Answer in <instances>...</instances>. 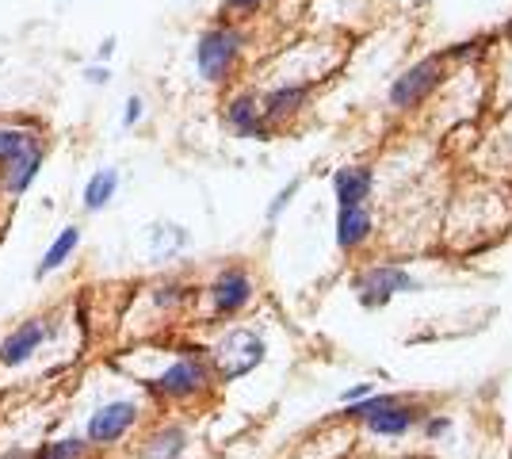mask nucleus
<instances>
[{
	"instance_id": "24",
	"label": "nucleus",
	"mask_w": 512,
	"mask_h": 459,
	"mask_svg": "<svg viewBox=\"0 0 512 459\" xmlns=\"http://www.w3.org/2000/svg\"><path fill=\"white\" fill-rule=\"evenodd\" d=\"M478 54H482V43H478V39H470V43H455L451 46V50H444V58H448V66L451 62H474V58H478Z\"/></svg>"
},
{
	"instance_id": "18",
	"label": "nucleus",
	"mask_w": 512,
	"mask_h": 459,
	"mask_svg": "<svg viewBox=\"0 0 512 459\" xmlns=\"http://www.w3.org/2000/svg\"><path fill=\"white\" fill-rule=\"evenodd\" d=\"M39 138H43V131H35L27 123H0V169L8 161H16L23 150H31Z\"/></svg>"
},
{
	"instance_id": "27",
	"label": "nucleus",
	"mask_w": 512,
	"mask_h": 459,
	"mask_svg": "<svg viewBox=\"0 0 512 459\" xmlns=\"http://www.w3.org/2000/svg\"><path fill=\"white\" fill-rule=\"evenodd\" d=\"M85 77L92 81V85H107V81H111V69H107V66H88Z\"/></svg>"
},
{
	"instance_id": "19",
	"label": "nucleus",
	"mask_w": 512,
	"mask_h": 459,
	"mask_svg": "<svg viewBox=\"0 0 512 459\" xmlns=\"http://www.w3.org/2000/svg\"><path fill=\"white\" fill-rule=\"evenodd\" d=\"M188 299H192V287L184 284V280H161V284L150 287V303L157 306V310H165V314L188 306Z\"/></svg>"
},
{
	"instance_id": "15",
	"label": "nucleus",
	"mask_w": 512,
	"mask_h": 459,
	"mask_svg": "<svg viewBox=\"0 0 512 459\" xmlns=\"http://www.w3.org/2000/svg\"><path fill=\"white\" fill-rule=\"evenodd\" d=\"M375 192V173L367 165H344L333 173V196L337 207H360Z\"/></svg>"
},
{
	"instance_id": "29",
	"label": "nucleus",
	"mask_w": 512,
	"mask_h": 459,
	"mask_svg": "<svg viewBox=\"0 0 512 459\" xmlns=\"http://www.w3.org/2000/svg\"><path fill=\"white\" fill-rule=\"evenodd\" d=\"M505 35H509V39H512V20H509V27H505Z\"/></svg>"
},
{
	"instance_id": "28",
	"label": "nucleus",
	"mask_w": 512,
	"mask_h": 459,
	"mask_svg": "<svg viewBox=\"0 0 512 459\" xmlns=\"http://www.w3.org/2000/svg\"><path fill=\"white\" fill-rule=\"evenodd\" d=\"M111 54H115V35H107L104 43H100V50H96V58H100V66H107V62H111Z\"/></svg>"
},
{
	"instance_id": "7",
	"label": "nucleus",
	"mask_w": 512,
	"mask_h": 459,
	"mask_svg": "<svg viewBox=\"0 0 512 459\" xmlns=\"http://www.w3.org/2000/svg\"><path fill=\"white\" fill-rule=\"evenodd\" d=\"M352 291H356L360 306L379 310V306H386L394 295H413V291H421V280L409 276L402 264H367V268L356 272Z\"/></svg>"
},
{
	"instance_id": "11",
	"label": "nucleus",
	"mask_w": 512,
	"mask_h": 459,
	"mask_svg": "<svg viewBox=\"0 0 512 459\" xmlns=\"http://www.w3.org/2000/svg\"><path fill=\"white\" fill-rule=\"evenodd\" d=\"M428 410L421 406V402H409V398H398L394 406H386V410H379L375 417H367L363 425L375 433V437H406V433H413L417 425H421V417H425Z\"/></svg>"
},
{
	"instance_id": "21",
	"label": "nucleus",
	"mask_w": 512,
	"mask_h": 459,
	"mask_svg": "<svg viewBox=\"0 0 512 459\" xmlns=\"http://www.w3.org/2000/svg\"><path fill=\"white\" fill-rule=\"evenodd\" d=\"M299 188H302V176H295V180H287V184L279 188L276 199H272V203H268V211H264V219H268V226H276L279 215H283V211L291 207V199L299 196Z\"/></svg>"
},
{
	"instance_id": "22",
	"label": "nucleus",
	"mask_w": 512,
	"mask_h": 459,
	"mask_svg": "<svg viewBox=\"0 0 512 459\" xmlns=\"http://www.w3.org/2000/svg\"><path fill=\"white\" fill-rule=\"evenodd\" d=\"M417 429H421L428 440H444L451 433V414H425Z\"/></svg>"
},
{
	"instance_id": "13",
	"label": "nucleus",
	"mask_w": 512,
	"mask_h": 459,
	"mask_svg": "<svg viewBox=\"0 0 512 459\" xmlns=\"http://www.w3.org/2000/svg\"><path fill=\"white\" fill-rule=\"evenodd\" d=\"M188 452V429L180 421H161L153 425L150 433L138 444V456L142 459H180Z\"/></svg>"
},
{
	"instance_id": "9",
	"label": "nucleus",
	"mask_w": 512,
	"mask_h": 459,
	"mask_svg": "<svg viewBox=\"0 0 512 459\" xmlns=\"http://www.w3.org/2000/svg\"><path fill=\"white\" fill-rule=\"evenodd\" d=\"M222 123L237 134V138H249V142H268L276 127L264 119V111H260V96L249 92V88H241L234 92L226 104H222Z\"/></svg>"
},
{
	"instance_id": "5",
	"label": "nucleus",
	"mask_w": 512,
	"mask_h": 459,
	"mask_svg": "<svg viewBox=\"0 0 512 459\" xmlns=\"http://www.w3.org/2000/svg\"><path fill=\"white\" fill-rule=\"evenodd\" d=\"M207 356H211L214 364V375L222 383H234V379H241V375H249L253 368L264 364L268 345H264V337L256 329H226L222 341Z\"/></svg>"
},
{
	"instance_id": "26",
	"label": "nucleus",
	"mask_w": 512,
	"mask_h": 459,
	"mask_svg": "<svg viewBox=\"0 0 512 459\" xmlns=\"http://www.w3.org/2000/svg\"><path fill=\"white\" fill-rule=\"evenodd\" d=\"M371 391H375L371 383H356V387H348V391H341V406H348V402H360V398H367Z\"/></svg>"
},
{
	"instance_id": "4",
	"label": "nucleus",
	"mask_w": 512,
	"mask_h": 459,
	"mask_svg": "<svg viewBox=\"0 0 512 459\" xmlns=\"http://www.w3.org/2000/svg\"><path fill=\"white\" fill-rule=\"evenodd\" d=\"M444 81H448V58L444 54H428V58L413 62V66L402 69L394 77V85L386 92V104H390V111H398V115L417 111Z\"/></svg>"
},
{
	"instance_id": "8",
	"label": "nucleus",
	"mask_w": 512,
	"mask_h": 459,
	"mask_svg": "<svg viewBox=\"0 0 512 459\" xmlns=\"http://www.w3.org/2000/svg\"><path fill=\"white\" fill-rule=\"evenodd\" d=\"M256 299V280L245 264H226L211 284H207V303L211 318H237L245 314Z\"/></svg>"
},
{
	"instance_id": "20",
	"label": "nucleus",
	"mask_w": 512,
	"mask_h": 459,
	"mask_svg": "<svg viewBox=\"0 0 512 459\" xmlns=\"http://www.w3.org/2000/svg\"><path fill=\"white\" fill-rule=\"evenodd\" d=\"M402 394H367V398H360V402H348L344 406V417H352V421H367V417H375L379 410H386V406H394Z\"/></svg>"
},
{
	"instance_id": "2",
	"label": "nucleus",
	"mask_w": 512,
	"mask_h": 459,
	"mask_svg": "<svg viewBox=\"0 0 512 459\" xmlns=\"http://www.w3.org/2000/svg\"><path fill=\"white\" fill-rule=\"evenodd\" d=\"M249 46V35L237 27V23L222 20L207 27L199 39H195V69L207 85H226L237 73V62Z\"/></svg>"
},
{
	"instance_id": "14",
	"label": "nucleus",
	"mask_w": 512,
	"mask_h": 459,
	"mask_svg": "<svg viewBox=\"0 0 512 459\" xmlns=\"http://www.w3.org/2000/svg\"><path fill=\"white\" fill-rule=\"evenodd\" d=\"M371 238H375V215H371L367 203H360V207H337V245H341L344 253H356Z\"/></svg>"
},
{
	"instance_id": "3",
	"label": "nucleus",
	"mask_w": 512,
	"mask_h": 459,
	"mask_svg": "<svg viewBox=\"0 0 512 459\" xmlns=\"http://www.w3.org/2000/svg\"><path fill=\"white\" fill-rule=\"evenodd\" d=\"M142 417H146V402L142 398H104V402H96L85 417V440L96 448V452H107V448H115V444H123V440L142 425Z\"/></svg>"
},
{
	"instance_id": "10",
	"label": "nucleus",
	"mask_w": 512,
	"mask_h": 459,
	"mask_svg": "<svg viewBox=\"0 0 512 459\" xmlns=\"http://www.w3.org/2000/svg\"><path fill=\"white\" fill-rule=\"evenodd\" d=\"M46 153H50V146H46V138H39L31 150H23L16 161H8V165L0 169V192H4L8 199L27 196V192H31V184H35L39 173H43Z\"/></svg>"
},
{
	"instance_id": "17",
	"label": "nucleus",
	"mask_w": 512,
	"mask_h": 459,
	"mask_svg": "<svg viewBox=\"0 0 512 459\" xmlns=\"http://www.w3.org/2000/svg\"><path fill=\"white\" fill-rule=\"evenodd\" d=\"M119 196V169H96L88 176L85 192H81V207L88 215H100L111 207V199Z\"/></svg>"
},
{
	"instance_id": "1",
	"label": "nucleus",
	"mask_w": 512,
	"mask_h": 459,
	"mask_svg": "<svg viewBox=\"0 0 512 459\" xmlns=\"http://www.w3.org/2000/svg\"><path fill=\"white\" fill-rule=\"evenodd\" d=\"M214 383H218V375H214V364H211V356H207V349L172 352L157 372L142 375V387H146L153 398H161V402H180V406L207 398V394L214 391Z\"/></svg>"
},
{
	"instance_id": "23",
	"label": "nucleus",
	"mask_w": 512,
	"mask_h": 459,
	"mask_svg": "<svg viewBox=\"0 0 512 459\" xmlns=\"http://www.w3.org/2000/svg\"><path fill=\"white\" fill-rule=\"evenodd\" d=\"M142 119H146V100L134 92V96L127 100V108H123V127H127V131H134Z\"/></svg>"
},
{
	"instance_id": "16",
	"label": "nucleus",
	"mask_w": 512,
	"mask_h": 459,
	"mask_svg": "<svg viewBox=\"0 0 512 459\" xmlns=\"http://www.w3.org/2000/svg\"><path fill=\"white\" fill-rule=\"evenodd\" d=\"M81 249V226H65L58 238L46 245L43 261L35 264V280H46V276H54V272H62L65 264L73 261V253Z\"/></svg>"
},
{
	"instance_id": "12",
	"label": "nucleus",
	"mask_w": 512,
	"mask_h": 459,
	"mask_svg": "<svg viewBox=\"0 0 512 459\" xmlns=\"http://www.w3.org/2000/svg\"><path fill=\"white\" fill-rule=\"evenodd\" d=\"M306 104H310V85H302V81H283V85H276L272 92L260 96V111H264V119L272 127L295 119Z\"/></svg>"
},
{
	"instance_id": "25",
	"label": "nucleus",
	"mask_w": 512,
	"mask_h": 459,
	"mask_svg": "<svg viewBox=\"0 0 512 459\" xmlns=\"http://www.w3.org/2000/svg\"><path fill=\"white\" fill-rule=\"evenodd\" d=\"M264 4H272V0H222V12L226 16H253Z\"/></svg>"
},
{
	"instance_id": "6",
	"label": "nucleus",
	"mask_w": 512,
	"mask_h": 459,
	"mask_svg": "<svg viewBox=\"0 0 512 459\" xmlns=\"http://www.w3.org/2000/svg\"><path fill=\"white\" fill-rule=\"evenodd\" d=\"M58 337V326L46 314H31L0 337V372H20Z\"/></svg>"
}]
</instances>
